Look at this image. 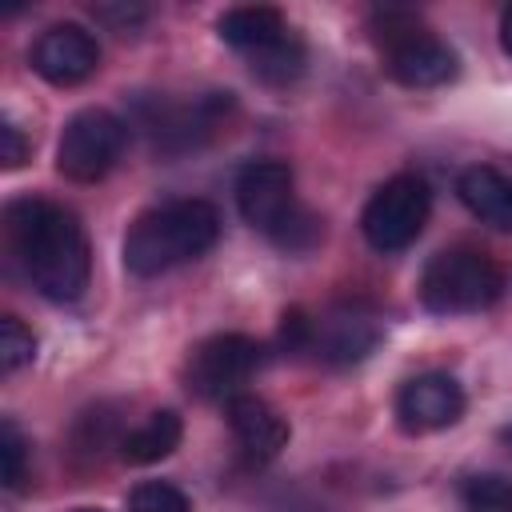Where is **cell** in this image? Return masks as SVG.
<instances>
[{"mask_svg":"<svg viewBox=\"0 0 512 512\" xmlns=\"http://www.w3.org/2000/svg\"><path fill=\"white\" fill-rule=\"evenodd\" d=\"M4 228H8V244L16 252V264L24 268L28 284L56 300H80L92 276V248L84 236V224L40 196H24L12 200L4 212Z\"/></svg>","mask_w":512,"mask_h":512,"instance_id":"cell-1","label":"cell"},{"mask_svg":"<svg viewBox=\"0 0 512 512\" xmlns=\"http://www.w3.org/2000/svg\"><path fill=\"white\" fill-rule=\"evenodd\" d=\"M220 236V216L208 200H168L140 212L124 236V268L140 280L204 256Z\"/></svg>","mask_w":512,"mask_h":512,"instance_id":"cell-2","label":"cell"},{"mask_svg":"<svg viewBox=\"0 0 512 512\" xmlns=\"http://www.w3.org/2000/svg\"><path fill=\"white\" fill-rule=\"evenodd\" d=\"M240 216L276 248L304 256L324 240V220L296 204V180L284 160H252L236 176Z\"/></svg>","mask_w":512,"mask_h":512,"instance_id":"cell-3","label":"cell"},{"mask_svg":"<svg viewBox=\"0 0 512 512\" xmlns=\"http://www.w3.org/2000/svg\"><path fill=\"white\" fill-rule=\"evenodd\" d=\"M504 296V268L492 252L472 244H452L424 264L420 304L436 316H468L484 312Z\"/></svg>","mask_w":512,"mask_h":512,"instance_id":"cell-4","label":"cell"},{"mask_svg":"<svg viewBox=\"0 0 512 512\" xmlns=\"http://www.w3.org/2000/svg\"><path fill=\"white\" fill-rule=\"evenodd\" d=\"M368 28H372V40L380 44V56H384L388 76L396 84H404V88H440V84H448L460 72L456 52L440 36H432L404 8H380V12H372Z\"/></svg>","mask_w":512,"mask_h":512,"instance_id":"cell-5","label":"cell"},{"mask_svg":"<svg viewBox=\"0 0 512 512\" xmlns=\"http://www.w3.org/2000/svg\"><path fill=\"white\" fill-rule=\"evenodd\" d=\"M428 208H432L428 184L412 172H400V176L384 180L372 192V200L364 204V216H360L364 240L376 252H404L424 232Z\"/></svg>","mask_w":512,"mask_h":512,"instance_id":"cell-6","label":"cell"},{"mask_svg":"<svg viewBox=\"0 0 512 512\" xmlns=\"http://www.w3.org/2000/svg\"><path fill=\"white\" fill-rule=\"evenodd\" d=\"M264 348L244 332H220L192 348L184 364V384L200 400H232L244 392V384L260 372Z\"/></svg>","mask_w":512,"mask_h":512,"instance_id":"cell-7","label":"cell"},{"mask_svg":"<svg viewBox=\"0 0 512 512\" xmlns=\"http://www.w3.org/2000/svg\"><path fill=\"white\" fill-rule=\"evenodd\" d=\"M124 144H128V124L120 116H112L108 108H84L60 132L56 168L68 180L92 184V180H100L116 168Z\"/></svg>","mask_w":512,"mask_h":512,"instance_id":"cell-8","label":"cell"},{"mask_svg":"<svg viewBox=\"0 0 512 512\" xmlns=\"http://www.w3.org/2000/svg\"><path fill=\"white\" fill-rule=\"evenodd\" d=\"M28 64L40 80L56 84V88H72L80 80H88L100 64V44L84 24H52L36 36Z\"/></svg>","mask_w":512,"mask_h":512,"instance_id":"cell-9","label":"cell"},{"mask_svg":"<svg viewBox=\"0 0 512 512\" xmlns=\"http://www.w3.org/2000/svg\"><path fill=\"white\" fill-rule=\"evenodd\" d=\"M464 416V388L448 372H420L396 392V424L412 436L440 432Z\"/></svg>","mask_w":512,"mask_h":512,"instance_id":"cell-10","label":"cell"},{"mask_svg":"<svg viewBox=\"0 0 512 512\" xmlns=\"http://www.w3.org/2000/svg\"><path fill=\"white\" fill-rule=\"evenodd\" d=\"M380 320L364 304H336L324 316L312 320L308 352H316L324 364H356L380 344Z\"/></svg>","mask_w":512,"mask_h":512,"instance_id":"cell-11","label":"cell"},{"mask_svg":"<svg viewBox=\"0 0 512 512\" xmlns=\"http://www.w3.org/2000/svg\"><path fill=\"white\" fill-rule=\"evenodd\" d=\"M228 108H232L228 92H208L204 100H192V104H164V100H156V112L144 120V128H148L156 152L172 156V152H188L204 136H212Z\"/></svg>","mask_w":512,"mask_h":512,"instance_id":"cell-12","label":"cell"},{"mask_svg":"<svg viewBox=\"0 0 512 512\" xmlns=\"http://www.w3.org/2000/svg\"><path fill=\"white\" fill-rule=\"evenodd\" d=\"M224 412H228V428L236 436V448H240L244 464L264 468L288 448V420L264 396L240 392L224 404Z\"/></svg>","mask_w":512,"mask_h":512,"instance_id":"cell-13","label":"cell"},{"mask_svg":"<svg viewBox=\"0 0 512 512\" xmlns=\"http://www.w3.org/2000/svg\"><path fill=\"white\" fill-rule=\"evenodd\" d=\"M456 192H460V200L472 216H480L492 228L512 232V180L508 176H500L488 164H472V168L460 172Z\"/></svg>","mask_w":512,"mask_h":512,"instance_id":"cell-14","label":"cell"},{"mask_svg":"<svg viewBox=\"0 0 512 512\" xmlns=\"http://www.w3.org/2000/svg\"><path fill=\"white\" fill-rule=\"evenodd\" d=\"M216 32H220V40L232 44L236 52L252 56V52H260V48L276 44L280 36H288L292 28H288V20H284L276 8H268V4H248V8H228V12L216 20Z\"/></svg>","mask_w":512,"mask_h":512,"instance_id":"cell-15","label":"cell"},{"mask_svg":"<svg viewBox=\"0 0 512 512\" xmlns=\"http://www.w3.org/2000/svg\"><path fill=\"white\" fill-rule=\"evenodd\" d=\"M180 436H184L180 416H176L172 408H160V412H152L144 424H136V428H128V432L120 436V456H124L128 464H156V460H164V456L176 452Z\"/></svg>","mask_w":512,"mask_h":512,"instance_id":"cell-16","label":"cell"},{"mask_svg":"<svg viewBox=\"0 0 512 512\" xmlns=\"http://www.w3.org/2000/svg\"><path fill=\"white\" fill-rule=\"evenodd\" d=\"M244 60H248V68H252L256 80H264V84H272V88H284V84L300 80L308 56H304V44L288 32V36H280L276 44H268V48H260V52H252V56H244Z\"/></svg>","mask_w":512,"mask_h":512,"instance_id":"cell-17","label":"cell"},{"mask_svg":"<svg viewBox=\"0 0 512 512\" xmlns=\"http://www.w3.org/2000/svg\"><path fill=\"white\" fill-rule=\"evenodd\" d=\"M460 496L468 512H512V476H500V472L468 476Z\"/></svg>","mask_w":512,"mask_h":512,"instance_id":"cell-18","label":"cell"},{"mask_svg":"<svg viewBox=\"0 0 512 512\" xmlns=\"http://www.w3.org/2000/svg\"><path fill=\"white\" fill-rule=\"evenodd\" d=\"M36 356V336L20 316H0V372L12 376Z\"/></svg>","mask_w":512,"mask_h":512,"instance_id":"cell-19","label":"cell"},{"mask_svg":"<svg viewBox=\"0 0 512 512\" xmlns=\"http://www.w3.org/2000/svg\"><path fill=\"white\" fill-rule=\"evenodd\" d=\"M128 512H192V500L168 480H144L132 488Z\"/></svg>","mask_w":512,"mask_h":512,"instance_id":"cell-20","label":"cell"},{"mask_svg":"<svg viewBox=\"0 0 512 512\" xmlns=\"http://www.w3.org/2000/svg\"><path fill=\"white\" fill-rule=\"evenodd\" d=\"M0 468H4V484L20 488L24 472H28V440L20 432V424L12 416L0 420Z\"/></svg>","mask_w":512,"mask_h":512,"instance_id":"cell-21","label":"cell"},{"mask_svg":"<svg viewBox=\"0 0 512 512\" xmlns=\"http://www.w3.org/2000/svg\"><path fill=\"white\" fill-rule=\"evenodd\" d=\"M120 436H124V432H116V416H112L108 408H92V412H84L80 424H76V444H80L84 452H100V448H108V444L120 448Z\"/></svg>","mask_w":512,"mask_h":512,"instance_id":"cell-22","label":"cell"},{"mask_svg":"<svg viewBox=\"0 0 512 512\" xmlns=\"http://www.w3.org/2000/svg\"><path fill=\"white\" fill-rule=\"evenodd\" d=\"M28 160V140H24V132L12 124V120H4L0 124V164L4 168H20Z\"/></svg>","mask_w":512,"mask_h":512,"instance_id":"cell-23","label":"cell"},{"mask_svg":"<svg viewBox=\"0 0 512 512\" xmlns=\"http://www.w3.org/2000/svg\"><path fill=\"white\" fill-rule=\"evenodd\" d=\"M96 16H100V20H116L120 32H124V28H132V20L144 16V8H112V4H104V8H96Z\"/></svg>","mask_w":512,"mask_h":512,"instance_id":"cell-24","label":"cell"},{"mask_svg":"<svg viewBox=\"0 0 512 512\" xmlns=\"http://www.w3.org/2000/svg\"><path fill=\"white\" fill-rule=\"evenodd\" d=\"M500 48L512 56V4H508L504 16H500Z\"/></svg>","mask_w":512,"mask_h":512,"instance_id":"cell-25","label":"cell"},{"mask_svg":"<svg viewBox=\"0 0 512 512\" xmlns=\"http://www.w3.org/2000/svg\"><path fill=\"white\" fill-rule=\"evenodd\" d=\"M500 440H504V444L512 448V424H504V428H500Z\"/></svg>","mask_w":512,"mask_h":512,"instance_id":"cell-26","label":"cell"},{"mask_svg":"<svg viewBox=\"0 0 512 512\" xmlns=\"http://www.w3.org/2000/svg\"><path fill=\"white\" fill-rule=\"evenodd\" d=\"M72 512H104V508H72Z\"/></svg>","mask_w":512,"mask_h":512,"instance_id":"cell-27","label":"cell"}]
</instances>
